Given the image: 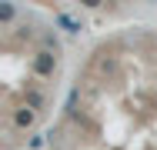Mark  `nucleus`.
<instances>
[{
	"mask_svg": "<svg viewBox=\"0 0 157 150\" xmlns=\"http://www.w3.org/2000/svg\"><path fill=\"white\" fill-rule=\"evenodd\" d=\"M77 97H80V90L74 87L70 93H67V107H63V114H74V107H77Z\"/></svg>",
	"mask_w": 157,
	"mask_h": 150,
	"instance_id": "obj_8",
	"label": "nucleus"
},
{
	"mask_svg": "<svg viewBox=\"0 0 157 150\" xmlns=\"http://www.w3.org/2000/svg\"><path fill=\"white\" fill-rule=\"evenodd\" d=\"M13 17H17V7L13 3H0V24H13Z\"/></svg>",
	"mask_w": 157,
	"mask_h": 150,
	"instance_id": "obj_5",
	"label": "nucleus"
},
{
	"mask_svg": "<svg viewBox=\"0 0 157 150\" xmlns=\"http://www.w3.org/2000/svg\"><path fill=\"white\" fill-rule=\"evenodd\" d=\"M54 27H60L63 33H80L84 30V24L74 17V13H67V10H60V13H54Z\"/></svg>",
	"mask_w": 157,
	"mask_h": 150,
	"instance_id": "obj_2",
	"label": "nucleus"
},
{
	"mask_svg": "<svg viewBox=\"0 0 157 150\" xmlns=\"http://www.w3.org/2000/svg\"><path fill=\"white\" fill-rule=\"evenodd\" d=\"M54 70H57V54L37 50V57H33V73H37V77H54Z\"/></svg>",
	"mask_w": 157,
	"mask_h": 150,
	"instance_id": "obj_1",
	"label": "nucleus"
},
{
	"mask_svg": "<svg viewBox=\"0 0 157 150\" xmlns=\"http://www.w3.org/2000/svg\"><path fill=\"white\" fill-rule=\"evenodd\" d=\"M33 120H37V110H30L27 103H24L20 110H13V127H20V130H30Z\"/></svg>",
	"mask_w": 157,
	"mask_h": 150,
	"instance_id": "obj_3",
	"label": "nucleus"
},
{
	"mask_svg": "<svg viewBox=\"0 0 157 150\" xmlns=\"http://www.w3.org/2000/svg\"><path fill=\"white\" fill-rule=\"evenodd\" d=\"M27 107H30V110H40V107H44V93H40V90H30V93H27Z\"/></svg>",
	"mask_w": 157,
	"mask_h": 150,
	"instance_id": "obj_7",
	"label": "nucleus"
},
{
	"mask_svg": "<svg viewBox=\"0 0 157 150\" xmlns=\"http://www.w3.org/2000/svg\"><path fill=\"white\" fill-rule=\"evenodd\" d=\"M47 137H50V133H30V137H27V147H30V150H44Z\"/></svg>",
	"mask_w": 157,
	"mask_h": 150,
	"instance_id": "obj_6",
	"label": "nucleus"
},
{
	"mask_svg": "<svg viewBox=\"0 0 157 150\" xmlns=\"http://www.w3.org/2000/svg\"><path fill=\"white\" fill-rule=\"evenodd\" d=\"M40 43H44V50L60 54V40H57V33H44V37H40Z\"/></svg>",
	"mask_w": 157,
	"mask_h": 150,
	"instance_id": "obj_4",
	"label": "nucleus"
}]
</instances>
